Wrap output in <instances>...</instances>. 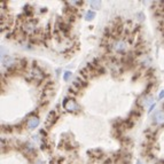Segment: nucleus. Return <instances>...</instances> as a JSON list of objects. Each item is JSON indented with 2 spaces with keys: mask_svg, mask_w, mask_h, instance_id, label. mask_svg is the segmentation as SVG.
<instances>
[{
  "mask_svg": "<svg viewBox=\"0 0 164 164\" xmlns=\"http://www.w3.org/2000/svg\"><path fill=\"white\" fill-rule=\"evenodd\" d=\"M63 108L65 109V110H68V111H77L78 109H79V107H78V104L76 103V101L72 99H67L64 100V102H63Z\"/></svg>",
  "mask_w": 164,
  "mask_h": 164,
  "instance_id": "obj_1",
  "label": "nucleus"
},
{
  "mask_svg": "<svg viewBox=\"0 0 164 164\" xmlns=\"http://www.w3.org/2000/svg\"><path fill=\"white\" fill-rule=\"evenodd\" d=\"M112 47L117 53H124L127 48V43L125 40H117L112 44Z\"/></svg>",
  "mask_w": 164,
  "mask_h": 164,
  "instance_id": "obj_2",
  "label": "nucleus"
},
{
  "mask_svg": "<svg viewBox=\"0 0 164 164\" xmlns=\"http://www.w3.org/2000/svg\"><path fill=\"white\" fill-rule=\"evenodd\" d=\"M38 125H39V118L36 116L30 117V118L28 119V122H26V126H28V129H30V130L36 129Z\"/></svg>",
  "mask_w": 164,
  "mask_h": 164,
  "instance_id": "obj_3",
  "label": "nucleus"
},
{
  "mask_svg": "<svg viewBox=\"0 0 164 164\" xmlns=\"http://www.w3.org/2000/svg\"><path fill=\"white\" fill-rule=\"evenodd\" d=\"M151 101H153L151 96H149V95H143V96H141L138 100V106L139 107H146V106H148V104L150 103Z\"/></svg>",
  "mask_w": 164,
  "mask_h": 164,
  "instance_id": "obj_4",
  "label": "nucleus"
},
{
  "mask_svg": "<svg viewBox=\"0 0 164 164\" xmlns=\"http://www.w3.org/2000/svg\"><path fill=\"white\" fill-rule=\"evenodd\" d=\"M16 63V61L14 60L12 56H7V57H2V65H5L6 68H10Z\"/></svg>",
  "mask_w": 164,
  "mask_h": 164,
  "instance_id": "obj_5",
  "label": "nucleus"
},
{
  "mask_svg": "<svg viewBox=\"0 0 164 164\" xmlns=\"http://www.w3.org/2000/svg\"><path fill=\"white\" fill-rule=\"evenodd\" d=\"M154 122L156 124H163L164 123V112L163 111H157L154 115Z\"/></svg>",
  "mask_w": 164,
  "mask_h": 164,
  "instance_id": "obj_6",
  "label": "nucleus"
},
{
  "mask_svg": "<svg viewBox=\"0 0 164 164\" xmlns=\"http://www.w3.org/2000/svg\"><path fill=\"white\" fill-rule=\"evenodd\" d=\"M55 116H56L55 111H51L49 114H48L47 119H46V123H47V125H51V124H53V122L55 121V118H56Z\"/></svg>",
  "mask_w": 164,
  "mask_h": 164,
  "instance_id": "obj_7",
  "label": "nucleus"
},
{
  "mask_svg": "<svg viewBox=\"0 0 164 164\" xmlns=\"http://www.w3.org/2000/svg\"><path fill=\"white\" fill-rule=\"evenodd\" d=\"M95 16V13L94 12H87L86 13V16H85V20H86V21H90V20H92V18H94Z\"/></svg>",
  "mask_w": 164,
  "mask_h": 164,
  "instance_id": "obj_8",
  "label": "nucleus"
},
{
  "mask_svg": "<svg viewBox=\"0 0 164 164\" xmlns=\"http://www.w3.org/2000/svg\"><path fill=\"white\" fill-rule=\"evenodd\" d=\"M90 5H91L92 7L94 9H99L100 8V5H101V2L100 1H91L90 2Z\"/></svg>",
  "mask_w": 164,
  "mask_h": 164,
  "instance_id": "obj_9",
  "label": "nucleus"
},
{
  "mask_svg": "<svg viewBox=\"0 0 164 164\" xmlns=\"http://www.w3.org/2000/svg\"><path fill=\"white\" fill-rule=\"evenodd\" d=\"M92 151L95 153V154H91V156H94L95 158H100L102 156V151L101 150H92Z\"/></svg>",
  "mask_w": 164,
  "mask_h": 164,
  "instance_id": "obj_10",
  "label": "nucleus"
},
{
  "mask_svg": "<svg viewBox=\"0 0 164 164\" xmlns=\"http://www.w3.org/2000/svg\"><path fill=\"white\" fill-rule=\"evenodd\" d=\"M69 77H71V71H67V72L63 75V78H64V80H68Z\"/></svg>",
  "mask_w": 164,
  "mask_h": 164,
  "instance_id": "obj_11",
  "label": "nucleus"
},
{
  "mask_svg": "<svg viewBox=\"0 0 164 164\" xmlns=\"http://www.w3.org/2000/svg\"><path fill=\"white\" fill-rule=\"evenodd\" d=\"M163 98H164V91H162V92H161V93H160V95H158V99L162 100V99H163Z\"/></svg>",
  "mask_w": 164,
  "mask_h": 164,
  "instance_id": "obj_12",
  "label": "nucleus"
},
{
  "mask_svg": "<svg viewBox=\"0 0 164 164\" xmlns=\"http://www.w3.org/2000/svg\"><path fill=\"white\" fill-rule=\"evenodd\" d=\"M154 108H155V103H153V104H151V106H150V108H149V110H148V112H151V111H153V109H154Z\"/></svg>",
  "mask_w": 164,
  "mask_h": 164,
  "instance_id": "obj_13",
  "label": "nucleus"
},
{
  "mask_svg": "<svg viewBox=\"0 0 164 164\" xmlns=\"http://www.w3.org/2000/svg\"><path fill=\"white\" fill-rule=\"evenodd\" d=\"M37 164H44V163H43V162H38Z\"/></svg>",
  "mask_w": 164,
  "mask_h": 164,
  "instance_id": "obj_14",
  "label": "nucleus"
},
{
  "mask_svg": "<svg viewBox=\"0 0 164 164\" xmlns=\"http://www.w3.org/2000/svg\"><path fill=\"white\" fill-rule=\"evenodd\" d=\"M137 164H141V163H140V161H138V163H137Z\"/></svg>",
  "mask_w": 164,
  "mask_h": 164,
  "instance_id": "obj_15",
  "label": "nucleus"
}]
</instances>
